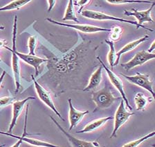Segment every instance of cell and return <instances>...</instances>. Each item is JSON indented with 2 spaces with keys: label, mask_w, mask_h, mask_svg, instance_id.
Masks as SVG:
<instances>
[{
  "label": "cell",
  "mask_w": 155,
  "mask_h": 147,
  "mask_svg": "<svg viewBox=\"0 0 155 147\" xmlns=\"http://www.w3.org/2000/svg\"><path fill=\"white\" fill-rule=\"evenodd\" d=\"M107 3L111 4H125L131 3H150V1L147 0H106Z\"/></svg>",
  "instance_id": "cell-25"
},
{
  "label": "cell",
  "mask_w": 155,
  "mask_h": 147,
  "mask_svg": "<svg viewBox=\"0 0 155 147\" xmlns=\"http://www.w3.org/2000/svg\"><path fill=\"white\" fill-rule=\"evenodd\" d=\"M120 75L124 77L129 82L145 89V90L151 93L152 98H154L153 81L150 79L148 75L141 74L140 73H137V74L134 75L132 76H127L123 73H120Z\"/></svg>",
  "instance_id": "cell-6"
},
{
  "label": "cell",
  "mask_w": 155,
  "mask_h": 147,
  "mask_svg": "<svg viewBox=\"0 0 155 147\" xmlns=\"http://www.w3.org/2000/svg\"><path fill=\"white\" fill-rule=\"evenodd\" d=\"M48 4V12H50L52 11V9L54 6L56 4V1H54V0H48L47 1Z\"/></svg>",
  "instance_id": "cell-29"
},
{
  "label": "cell",
  "mask_w": 155,
  "mask_h": 147,
  "mask_svg": "<svg viewBox=\"0 0 155 147\" xmlns=\"http://www.w3.org/2000/svg\"><path fill=\"white\" fill-rule=\"evenodd\" d=\"M154 44H155V42H154V41H153V42H152L151 46H150V49L147 50V52H148V53H152V51H153V50H154Z\"/></svg>",
  "instance_id": "cell-33"
},
{
  "label": "cell",
  "mask_w": 155,
  "mask_h": 147,
  "mask_svg": "<svg viewBox=\"0 0 155 147\" xmlns=\"http://www.w3.org/2000/svg\"><path fill=\"white\" fill-rule=\"evenodd\" d=\"M91 0H81V1H74V2L76 3V4H74V5L80 6L78 13H81V12L82 11V8H84V6L88 5L89 3H91Z\"/></svg>",
  "instance_id": "cell-28"
},
{
  "label": "cell",
  "mask_w": 155,
  "mask_h": 147,
  "mask_svg": "<svg viewBox=\"0 0 155 147\" xmlns=\"http://www.w3.org/2000/svg\"><path fill=\"white\" fill-rule=\"evenodd\" d=\"M103 70V66H100L91 74L90 78L89 79L88 84L83 89V92L94 91L98 87L102 81V79H103V73H102Z\"/></svg>",
  "instance_id": "cell-16"
},
{
  "label": "cell",
  "mask_w": 155,
  "mask_h": 147,
  "mask_svg": "<svg viewBox=\"0 0 155 147\" xmlns=\"http://www.w3.org/2000/svg\"><path fill=\"white\" fill-rule=\"evenodd\" d=\"M97 59H98V61L100 62V63L101 64V66H103V69L105 70L107 75L111 83L112 84V85L114 86V87L118 91V92L120 93L121 98L123 99V102L126 104V106H127V108H129L130 110H132V108L130 106L129 101H128L127 96H126V94L124 90V86H123V83L122 80H121L120 78L117 75H116L112 71H111V70H110L105 66V64H104V62L103 61H102L101 59L100 58V57H97Z\"/></svg>",
  "instance_id": "cell-5"
},
{
  "label": "cell",
  "mask_w": 155,
  "mask_h": 147,
  "mask_svg": "<svg viewBox=\"0 0 155 147\" xmlns=\"http://www.w3.org/2000/svg\"><path fill=\"white\" fill-rule=\"evenodd\" d=\"M21 143H22V140H21V139H18V141L15 144H13V145L11 147H19V146H20Z\"/></svg>",
  "instance_id": "cell-31"
},
{
  "label": "cell",
  "mask_w": 155,
  "mask_h": 147,
  "mask_svg": "<svg viewBox=\"0 0 155 147\" xmlns=\"http://www.w3.org/2000/svg\"><path fill=\"white\" fill-rule=\"evenodd\" d=\"M110 39L111 42H116L120 39V35L122 33V28L118 26H115L111 28Z\"/></svg>",
  "instance_id": "cell-24"
},
{
  "label": "cell",
  "mask_w": 155,
  "mask_h": 147,
  "mask_svg": "<svg viewBox=\"0 0 155 147\" xmlns=\"http://www.w3.org/2000/svg\"><path fill=\"white\" fill-rule=\"evenodd\" d=\"M36 46H37V38L35 36H31L29 37L28 41V47L29 49L28 55H35V50Z\"/></svg>",
  "instance_id": "cell-26"
},
{
  "label": "cell",
  "mask_w": 155,
  "mask_h": 147,
  "mask_svg": "<svg viewBox=\"0 0 155 147\" xmlns=\"http://www.w3.org/2000/svg\"><path fill=\"white\" fill-rule=\"evenodd\" d=\"M111 120H114V117L111 116H109L106 117L98 118V119L88 123L84 126V129H82L81 131H77L76 133H91L95 131L96 130L103 126V125H105L107 122Z\"/></svg>",
  "instance_id": "cell-18"
},
{
  "label": "cell",
  "mask_w": 155,
  "mask_h": 147,
  "mask_svg": "<svg viewBox=\"0 0 155 147\" xmlns=\"http://www.w3.org/2000/svg\"><path fill=\"white\" fill-rule=\"evenodd\" d=\"M152 100L145 96L143 93H137L134 96V104L136 105V110L138 111L144 110L148 103L151 102Z\"/></svg>",
  "instance_id": "cell-19"
},
{
  "label": "cell",
  "mask_w": 155,
  "mask_h": 147,
  "mask_svg": "<svg viewBox=\"0 0 155 147\" xmlns=\"http://www.w3.org/2000/svg\"><path fill=\"white\" fill-rule=\"evenodd\" d=\"M14 102H15V97H4L0 98V108H4L13 104Z\"/></svg>",
  "instance_id": "cell-27"
},
{
  "label": "cell",
  "mask_w": 155,
  "mask_h": 147,
  "mask_svg": "<svg viewBox=\"0 0 155 147\" xmlns=\"http://www.w3.org/2000/svg\"><path fill=\"white\" fill-rule=\"evenodd\" d=\"M155 6V2H152L150 8L146 11H139L137 9L132 8V11L125 10L124 15L127 16H132L137 19V22L140 26H143L144 23H154V21L151 17V12Z\"/></svg>",
  "instance_id": "cell-12"
},
{
  "label": "cell",
  "mask_w": 155,
  "mask_h": 147,
  "mask_svg": "<svg viewBox=\"0 0 155 147\" xmlns=\"http://www.w3.org/2000/svg\"><path fill=\"white\" fill-rule=\"evenodd\" d=\"M148 39H149V36L146 35L143 36V37L139 38V40H134V41H133V42L128 43V44H126L125 46H123L122 49H121L119 51L116 53V59L114 64V66H116V65H118V64L119 63L120 57L123 54L127 53L132 51V50L135 49L138 46L140 45V44H142L143 42H145V41L147 40Z\"/></svg>",
  "instance_id": "cell-17"
},
{
  "label": "cell",
  "mask_w": 155,
  "mask_h": 147,
  "mask_svg": "<svg viewBox=\"0 0 155 147\" xmlns=\"http://www.w3.org/2000/svg\"><path fill=\"white\" fill-rule=\"evenodd\" d=\"M69 102V131L76 127L80 122L82 121L83 117L89 113V110H85V111H79L76 110L73 106L71 99L69 98L68 100Z\"/></svg>",
  "instance_id": "cell-14"
},
{
  "label": "cell",
  "mask_w": 155,
  "mask_h": 147,
  "mask_svg": "<svg viewBox=\"0 0 155 147\" xmlns=\"http://www.w3.org/2000/svg\"><path fill=\"white\" fill-rule=\"evenodd\" d=\"M4 26H0V30H4Z\"/></svg>",
  "instance_id": "cell-34"
},
{
  "label": "cell",
  "mask_w": 155,
  "mask_h": 147,
  "mask_svg": "<svg viewBox=\"0 0 155 147\" xmlns=\"http://www.w3.org/2000/svg\"><path fill=\"white\" fill-rule=\"evenodd\" d=\"M154 57V53H148L147 51H145V50H142V51L137 53L134 55V57L132 59L130 60L129 62H127V63L121 64V66L125 70H126V71H128L133 68L144 64L147 62L150 61V60L153 59Z\"/></svg>",
  "instance_id": "cell-11"
},
{
  "label": "cell",
  "mask_w": 155,
  "mask_h": 147,
  "mask_svg": "<svg viewBox=\"0 0 155 147\" xmlns=\"http://www.w3.org/2000/svg\"><path fill=\"white\" fill-rule=\"evenodd\" d=\"M17 24H18V17L15 16L13 28V49L6 46V49L12 53V70H13V78L15 84V93H18L21 87V76H20V66H19V58L16 54V37H17Z\"/></svg>",
  "instance_id": "cell-2"
},
{
  "label": "cell",
  "mask_w": 155,
  "mask_h": 147,
  "mask_svg": "<svg viewBox=\"0 0 155 147\" xmlns=\"http://www.w3.org/2000/svg\"><path fill=\"white\" fill-rule=\"evenodd\" d=\"M6 40H1V39H0V48H2V47H4V48H5V47L6 46Z\"/></svg>",
  "instance_id": "cell-32"
},
{
  "label": "cell",
  "mask_w": 155,
  "mask_h": 147,
  "mask_svg": "<svg viewBox=\"0 0 155 147\" xmlns=\"http://www.w3.org/2000/svg\"><path fill=\"white\" fill-rule=\"evenodd\" d=\"M28 107L29 105L27 104L26 107V112H25V117H24V132L23 134L21 136H15L13 133H8L0 131V134L5 135V136H8L13 137L14 138L16 139H20L22 140V142H25L26 143L32 146H39V147H60L55 145V144H53L51 143H49V142H45L42 140H40V139H34V138H29L26 136H29V135H31L30 133H26V126H27V118H28Z\"/></svg>",
  "instance_id": "cell-4"
},
{
  "label": "cell",
  "mask_w": 155,
  "mask_h": 147,
  "mask_svg": "<svg viewBox=\"0 0 155 147\" xmlns=\"http://www.w3.org/2000/svg\"><path fill=\"white\" fill-rule=\"evenodd\" d=\"M16 54L19 57V59H21L22 61L26 62V64L30 65V66H33L35 69V77H37L39 74V69L41 65L45 62H48V60L47 59L42 58V57H38L36 55H31L28 54H24L18 52L16 50Z\"/></svg>",
  "instance_id": "cell-15"
},
{
  "label": "cell",
  "mask_w": 155,
  "mask_h": 147,
  "mask_svg": "<svg viewBox=\"0 0 155 147\" xmlns=\"http://www.w3.org/2000/svg\"><path fill=\"white\" fill-rule=\"evenodd\" d=\"M5 146L4 144V145H1V146H0V147H2V146Z\"/></svg>",
  "instance_id": "cell-35"
},
{
  "label": "cell",
  "mask_w": 155,
  "mask_h": 147,
  "mask_svg": "<svg viewBox=\"0 0 155 147\" xmlns=\"http://www.w3.org/2000/svg\"><path fill=\"white\" fill-rule=\"evenodd\" d=\"M31 0H15L7 5L0 8V12L1 11H10L13 10H19L21 7L25 6L26 4L31 2Z\"/></svg>",
  "instance_id": "cell-20"
},
{
  "label": "cell",
  "mask_w": 155,
  "mask_h": 147,
  "mask_svg": "<svg viewBox=\"0 0 155 147\" xmlns=\"http://www.w3.org/2000/svg\"><path fill=\"white\" fill-rule=\"evenodd\" d=\"M81 15L84 18L89 19V20H94L96 21H104V20H111V21H120V22H125L128 23L130 24H132L134 26H137V28H139L141 27L144 28L145 30H150L151 32H153L154 30L151 29L150 28H147L144 26H140L137 21H131V20H127L123 18H116V17L110 15L108 14H106L105 13L100 11H91V10H85L82 11L81 12Z\"/></svg>",
  "instance_id": "cell-3"
},
{
  "label": "cell",
  "mask_w": 155,
  "mask_h": 147,
  "mask_svg": "<svg viewBox=\"0 0 155 147\" xmlns=\"http://www.w3.org/2000/svg\"><path fill=\"white\" fill-rule=\"evenodd\" d=\"M50 118L52 120V121L54 122V124L58 126V129L60 130V131L66 136L68 141H69V143L70 144V145H71V147H101L100 144H99L96 141H85L83 140V139H81L79 138H77L76 137L73 136L72 135L69 133L64 128L62 127L61 125H60L52 116H50Z\"/></svg>",
  "instance_id": "cell-10"
},
{
  "label": "cell",
  "mask_w": 155,
  "mask_h": 147,
  "mask_svg": "<svg viewBox=\"0 0 155 147\" xmlns=\"http://www.w3.org/2000/svg\"><path fill=\"white\" fill-rule=\"evenodd\" d=\"M46 20H47L49 22L54 24L58 26H64V27H68L74 28L75 30H78L81 32L84 33H95L98 32H110L111 29L109 28H104L101 27H98V26H96L91 24H66V23H62L56 20H52V19L47 18L46 19Z\"/></svg>",
  "instance_id": "cell-9"
},
{
  "label": "cell",
  "mask_w": 155,
  "mask_h": 147,
  "mask_svg": "<svg viewBox=\"0 0 155 147\" xmlns=\"http://www.w3.org/2000/svg\"><path fill=\"white\" fill-rule=\"evenodd\" d=\"M74 1L72 0H69L68 2V5L66 8V11H65L64 15L63 17L62 20L64 21H74L75 22L79 24L78 19L76 15L74 10Z\"/></svg>",
  "instance_id": "cell-21"
},
{
  "label": "cell",
  "mask_w": 155,
  "mask_h": 147,
  "mask_svg": "<svg viewBox=\"0 0 155 147\" xmlns=\"http://www.w3.org/2000/svg\"><path fill=\"white\" fill-rule=\"evenodd\" d=\"M35 97H28L22 100L15 101L13 103V117H12L11 124L8 128V133H12L13 129L17 124V121L19 117L20 116L21 112L24 109V106H25L26 103L28 102V100H35Z\"/></svg>",
  "instance_id": "cell-13"
},
{
  "label": "cell",
  "mask_w": 155,
  "mask_h": 147,
  "mask_svg": "<svg viewBox=\"0 0 155 147\" xmlns=\"http://www.w3.org/2000/svg\"><path fill=\"white\" fill-rule=\"evenodd\" d=\"M31 78H32V80L33 81L34 86H35L36 93H37L38 96V97L40 98V100L42 101V102L45 104V105H47L48 108H51V109L57 115V116L58 117L60 118L62 121L64 122L65 120H64V118L62 117L61 114H60L59 111L57 110L56 107H55V106L54 104V103H53V101L52 100L51 96L50 93H48V91L43 87V86H42L40 84H39L38 81L35 79V77H34L33 75H31Z\"/></svg>",
  "instance_id": "cell-7"
},
{
  "label": "cell",
  "mask_w": 155,
  "mask_h": 147,
  "mask_svg": "<svg viewBox=\"0 0 155 147\" xmlns=\"http://www.w3.org/2000/svg\"><path fill=\"white\" fill-rule=\"evenodd\" d=\"M134 115V113L128 112L127 110H126L125 107V102H123V100H121L119 105H118L117 110H116V111L115 117L114 118V129L112 133H111L110 136L111 138L116 136V133H117L118 129H119L125 123L127 122V120H129V118L131 116Z\"/></svg>",
  "instance_id": "cell-8"
},
{
  "label": "cell",
  "mask_w": 155,
  "mask_h": 147,
  "mask_svg": "<svg viewBox=\"0 0 155 147\" xmlns=\"http://www.w3.org/2000/svg\"><path fill=\"white\" fill-rule=\"evenodd\" d=\"M0 62H2V59H1V58H0Z\"/></svg>",
  "instance_id": "cell-36"
},
{
  "label": "cell",
  "mask_w": 155,
  "mask_h": 147,
  "mask_svg": "<svg viewBox=\"0 0 155 147\" xmlns=\"http://www.w3.org/2000/svg\"><path fill=\"white\" fill-rule=\"evenodd\" d=\"M6 71H3V72H2V73L1 75H0V87H1V86H2V82H3V80H4V79L5 75H6Z\"/></svg>",
  "instance_id": "cell-30"
},
{
  "label": "cell",
  "mask_w": 155,
  "mask_h": 147,
  "mask_svg": "<svg viewBox=\"0 0 155 147\" xmlns=\"http://www.w3.org/2000/svg\"><path fill=\"white\" fill-rule=\"evenodd\" d=\"M154 134H155V132L152 131L151 133H150L147 134L146 136H144L142 137H140L139 139H136V140L128 142V143L124 144L122 147H138L145 140H147V139H148L149 138H151V137H154Z\"/></svg>",
  "instance_id": "cell-23"
},
{
  "label": "cell",
  "mask_w": 155,
  "mask_h": 147,
  "mask_svg": "<svg viewBox=\"0 0 155 147\" xmlns=\"http://www.w3.org/2000/svg\"><path fill=\"white\" fill-rule=\"evenodd\" d=\"M92 100L96 104V108L94 112L98 110H104L111 107L116 100H120L121 97H116L114 95L110 90V86L106 84V86L101 90L93 91L92 93Z\"/></svg>",
  "instance_id": "cell-1"
},
{
  "label": "cell",
  "mask_w": 155,
  "mask_h": 147,
  "mask_svg": "<svg viewBox=\"0 0 155 147\" xmlns=\"http://www.w3.org/2000/svg\"><path fill=\"white\" fill-rule=\"evenodd\" d=\"M105 43L110 46V51H109L107 55L108 63L111 67H114V64L116 59V53L115 50L114 43L110 40H105Z\"/></svg>",
  "instance_id": "cell-22"
}]
</instances>
